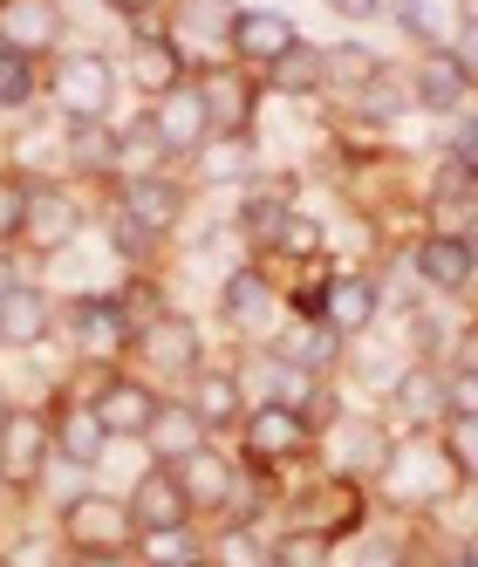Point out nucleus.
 Instances as JSON below:
<instances>
[{"instance_id": "3", "label": "nucleus", "mask_w": 478, "mask_h": 567, "mask_svg": "<svg viewBox=\"0 0 478 567\" xmlns=\"http://www.w3.org/2000/svg\"><path fill=\"white\" fill-rule=\"evenodd\" d=\"M83 226H90V213H83V198H75L69 185L28 178V213H21V247H28V254L62 260L75 239H83Z\"/></svg>"}, {"instance_id": "40", "label": "nucleus", "mask_w": 478, "mask_h": 567, "mask_svg": "<svg viewBox=\"0 0 478 567\" xmlns=\"http://www.w3.org/2000/svg\"><path fill=\"white\" fill-rule=\"evenodd\" d=\"M404 96H411L404 75H396V69H376L370 83L355 90V110H370V116H396V103H404Z\"/></svg>"}, {"instance_id": "21", "label": "nucleus", "mask_w": 478, "mask_h": 567, "mask_svg": "<svg viewBox=\"0 0 478 567\" xmlns=\"http://www.w3.org/2000/svg\"><path fill=\"white\" fill-rule=\"evenodd\" d=\"M191 178L198 185H253V131L206 137L191 151Z\"/></svg>"}, {"instance_id": "9", "label": "nucleus", "mask_w": 478, "mask_h": 567, "mask_svg": "<svg viewBox=\"0 0 478 567\" xmlns=\"http://www.w3.org/2000/svg\"><path fill=\"white\" fill-rule=\"evenodd\" d=\"M239 437H247V458L253 465H294L314 431L288 411V403H253V411L239 417Z\"/></svg>"}, {"instance_id": "25", "label": "nucleus", "mask_w": 478, "mask_h": 567, "mask_svg": "<svg viewBox=\"0 0 478 567\" xmlns=\"http://www.w3.org/2000/svg\"><path fill=\"white\" fill-rule=\"evenodd\" d=\"M62 165L75 178H110L116 172V131L110 124H69L62 131Z\"/></svg>"}, {"instance_id": "19", "label": "nucleus", "mask_w": 478, "mask_h": 567, "mask_svg": "<svg viewBox=\"0 0 478 567\" xmlns=\"http://www.w3.org/2000/svg\"><path fill=\"white\" fill-rule=\"evenodd\" d=\"M478 274V254L465 247V233H424L417 239V280L437 295H465Z\"/></svg>"}, {"instance_id": "33", "label": "nucleus", "mask_w": 478, "mask_h": 567, "mask_svg": "<svg viewBox=\"0 0 478 567\" xmlns=\"http://www.w3.org/2000/svg\"><path fill=\"white\" fill-rule=\"evenodd\" d=\"M376 69H383V62H376L363 42H335V49H322V83H335V90H363Z\"/></svg>"}, {"instance_id": "26", "label": "nucleus", "mask_w": 478, "mask_h": 567, "mask_svg": "<svg viewBox=\"0 0 478 567\" xmlns=\"http://www.w3.org/2000/svg\"><path fill=\"white\" fill-rule=\"evenodd\" d=\"M178 478H185V493H191L198 513H219V506L232 499V465L212 452V444H198V452L178 465Z\"/></svg>"}, {"instance_id": "2", "label": "nucleus", "mask_w": 478, "mask_h": 567, "mask_svg": "<svg viewBox=\"0 0 478 567\" xmlns=\"http://www.w3.org/2000/svg\"><path fill=\"white\" fill-rule=\"evenodd\" d=\"M116 62L110 55H96V49H83V55H62L55 62V75H49V103L69 116V124H103L110 116V103H116Z\"/></svg>"}, {"instance_id": "44", "label": "nucleus", "mask_w": 478, "mask_h": 567, "mask_svg": "<svg viewBox=\"0 0 478 567\" xmlns=\"http://www.w3.org/2000/svg\"><path fill=\"white\" fill-rule=\"evenodd\" d=\"M445 417H478V370L471 362H458L445 377Z\"/></svg>"}, {"instance_id": "42", "label": "nucleus", "mask_w": 478, "mask_h": 567, "mask_svg": "<svg viewBox=\"0 0 478 567\" xmlns=\"http://www.w3.org/2000/svg\"><path fill=\"white\" fill-rule=\"evenodd\" d=\"M445 465L465 472V478H478V417H451V431H445Z\"/></svg>"}, {"instance_id": "11", "label": "nucleus", "mask_w": 478, "mask_h": 567, "mask_svg": "<svg viewBox=\"0 0 478 567\" xmlns=\"http://www.w3.org/2000/svg\"><path fill=\"white\" fill-rule=\"evenodd\" d=\"M49 437H55V458L75 465V472L103 465V444H110L103 424H96V411H90V396H75V390H62L49 403Z\"/></svg>"}, {"instance_id": "46", "label": "nucleus", "mask_w": 478, "mask_h": 567, "mask_svg": "<svg viewBox=\"0 0 478 567\" xmlns=\"http://www.w3.org/2000/svg\"><path fill=\"white\" fill-rule=\"evenodd\" d=\"M451 55H458V69H465L471 83H478V14H465V21H458V42H451Z\"/></svg>"}, {"instance_id": "43", "label": "nucleus", "mask_w": 478, "mask_h": 567, "mask_svg": "<svg viewBox=\"0 0 478 567\" xmlns=\"http://www.w3.org/2000/svg\"><path fill=\"white\" fill-rule=\"evenodd\" d=\"M21 103H34V62L0 55V110H21Z\"/></svg>"}, {"instance_id": "20", "label": "nucleus", "mask_w": 478, "mask_h": 567, "mask_svg": "<svg viewBox=\"0 0 478 567\" xmlns=\"http://www.w3.org/2000/svg\"><path fill=\"white\" fill-rule=\"evenodd\" d=\"M191 417L212 431H239V417H247V383H239L232 370H191Z\"/></svg>"}, {"instance_id": "30", "label": "nucleus", "mask_w": 478, "mask_h": 567, "mask_svg": "<svg viewBox=\"0 0 478 567\" xmlns=\"http://www.w3.org/2000/svg\"><path fill=\"white\" fill-rule=\"evenodd\" d=\"M131 560L137 567H206V547H198L191 526H178V534H137Z\"/></svg>"}, {"instance_id": "6", "label": "nucleus", "mask_w": 478, "mask_h": 567, "mask_svg": "<svg viewBox=\"0 0 478 567\" xmlns=\"http://www.w3.org/2000/svg\"><path fill=\"white\" fill-rule=\"evenodd\" d=\"M62 0H0V55H21V62H42L62 49Z\"/></svg>"}, {"instance_id": "12", "label": "nucleus", "mask_w": 478, "mask_h": 567, "mask_svg": "<svg viewBox=\"0 0 478 567\" xmlns=\"http://www.w3.org/2000/svg\"><path fill=\"white\" fill-rule=\"evenodd\" d=\"M198 103H206V124L212 137H232V131H247L253 124V75L239 69V62H219L198 75Z\"/></svg>"}, {"instance_id": "16", "label": "nucleus", "mask_w": 478, "mask_h": 567, "mask_svg": "<svg viewBox=\"0 0 478 567\" xmlns=\"http://www.w3.org/2000/svg\"><path fill=\"white\" fill-rule=\"evenodd\" d=\"M150 131H157V144H165L172 157H191L198 144L212 137V124H206V103H198V83H178L172 96H157L150 110Z\"/></svg>"}, {"instance_id": "7", "label": "nucleus", "mask_w": 478, "mask_h": 567, "mask_svg": "<svg viewBox=\"0 0 478 567\" xmlns=\"http://www.w3.org/2000/svg\"><path fill=\"white\" fill-rule=\"evenodd\" d=\"M131 336L137 329H131V315L116 308V295H83V301L69 308V342H75L83 362H116V355L131 349Z\"/></svg>"}, {"instance_id": "24", "label": "nucleus", "mask_w": 478, "mask_h": 567, "mask_svg": "<svg viewBox=\"0 0 478 567\" xmlns=\"http://www.w3.org/2000/svg\"><path fill=\"white\" fill-rule=\"evenodd\" d=\"M465 90H471V75L458 69V55H451V49H424L417 75H411V96H417L424 110H458Z\"/></svg>"}, {"instance_id": "4", "label": "nucleus", "mask_w": 478, "mask_h": 567, "mask_svg": "<svg viewBox=\"0 0 478 567\" xmlns=\"http://www.w3.org/2000/svg\"><path fill=\"white\" fill-rule=\"evenodd\" d=\"M62 547L69 554H131L137 547V526H131V506L110 499V493H75L62 506Z\"/></svg>"}, {"instance_id": "54", "label": "nucleus", "mask_w": 478, "mask_h": 567, "mask_svg": "<svg viewBox=\"0 0 478 567\" xmlns=\"http://www.w3.org/2000/svg\"><path fill=\"white\" fill-rule=\"evenodd\" d=\"M465 554H471V560H478V534H471V540H465Z\"/></svg>"}, {"instance_id": "35", "label": "nucleus", "mask_w": 478, "mask_h": 567, "mask_svg": "<svg viewBox=\"0 0 478 567\" xmlns=\"http://www.w3.org/2000/svg\"><path fill=\"white\" fill-rule=\"evenodd\" d=\"M206 567H267V547L253 540V526H247V519H232L226 534L206 547Z\"/></svg>"}, {"instance_id": "51", "label": "nucleus", "mask_w": 478, "mask_h": 567, "mask_svg": "<svg viewBox=\"0 0 478 567\" xmlns=\"http://www.w3.org/2000/svg\"><path fill=\"white\" fill-rule=\"evenodd\" d=\"M8 411H14V390H8V383H0V424H8Z\"/></svg>"}, {"instance_id": "38", "label": "nucleus", "mask_w": 478, "mask_h": 567, "mask_svg": "<svg viewBox=\"0 0 478 567\" xmlns=\"http://www.w3.org/2000/svg\"><path fill=\"white\" fill-rule=\"evenodd\" d=\"M396 28H404V34H417V42L424 49H445V21H437V0H396Z\"/></svg>"}, {"instance_id": "32", "label": "nucleus", "mask_w": 478, "mask_h": 567, "mask_svg": "<svg viewBox=\"0 0 478 567\" xmlns=\"http://www.w3.org/2000/svg\"><path fill=\"white\" fill-rule=\"evenodd\" d=\"M239 21L232 0H178V42H226Z\"/></svg>"}, {"instance_id": "14", "label": "nucleus", "mask_w": 478, "mask_h": 567, "mask_svg": "<svg viewBox=\"0 0 478 567\" xmlns=\"http://www.w3.org/2000/svg\"><path fill=\"white\" fill-rule=\"evenodd\" d=\"M219 308H226V321H232L239 336H273V329H281V295H273V280H267L260 267L226 274Z\"/></svg>"}, {"instance_id": "1", "label": "nucleus", "mask_w": 478, "mask_h": 567, "mask_svg": "<svg viewBox=\"0 0 478 567\" xmlns=\"http://www.w3.org/2000/svg\"><path fill=\"white\" fill-rule=\"evenodd\" d=\"M49 465H55L49 411H34V403H14L8 424H0V493L34 499V493H42V478H49Z\"/></svg>"}, {"instance_id": "28", "label": "nucleus", "mask_w": 478, "mask_h": 567, "mask_svg": "<svg viewBox=\"0 0 478 567\" xmlns=\"http://www.w3.org/2000/svg\"><path fill=\"white\" fill-rule=\"evenodd\" d=\"M165 144H157V131H150V116H137V124L131 131H116V185H131V178H144V172H157V165H165Z\"/></svg>"}, {"instance_id": "39", "label": "nucleus", "mask_w": 478, "mask_h": 567, "mask_svg": "<svg viewBox=\"0 0 478 567\" xmlns=\"http://www.w3.org/2000/svg\"><path fill=\"white\" fill-rule=\"evenodd\" d=\"M21 213H28V178L21 172H0V247H21Z\"/></svg>"}, {"instance_id": "41", "label": "nucleus", "mask_w": 478, "mask_h": 567, "mask_svg": "<svg viewBox=\"0 0 478 567\" xmlns=\"http://www.w3.org/2000/svg\"><path fill=\"white\" fill-rule=\"evenodd\" d=\"M110 247H116V254H124V260L137 267V260H150V254H157V233H144V226H137L124 206H116V213H110Z\"/></svg>"}, {"instance_id": "31", "label": "nucleus", "mask_w": 478, "mask_h": 567, "mask_svg": "<svg viewBox=\"0 0 478 567\" xmlns=\"http://www.w3.org/2000/svg\"><path fill=\"white\" fill-rule=\"evenodd\" d=\"M396 411H404L417 431L430 417H445V377H437V370H404V377H396Z\"/></svg>"}, {"instance_id": "49", "label": "nucleus", "mask_w": 478, "mask_h": 567, "mask_svg": "<svg viewBox=\"0 0 478 567\" xmlns=\"http://www.w3.org/2000/svg\"><path fill=\"white\" fill-rule=\"evenodd\" d=\"M451 157H465V165H478V116L465 124V137H458V151H451Z\"/></svg>"}, {"instance_id": "52", "label": "nucleus", "mask_w": 478, "mask_h": 567, "mask_svg": "<svg viewBox=\"0 0 478 567\" xmlns=\"http://www.w3.org/2000/svg\"><path fill=\"white\" fill-rule=\"evenodd\" d=\"M465 247H471V254H478V219H471V226H465Z\"/></svg>"}, {"instance_id": "45", "label": "nucleus", "mask_w": 478, "mask_h": 567, "mask_svg": "<svg viewBox=\"0 0 478 567\" xmlns=\"http://www.w3.org/2000/svg\"><path fill=\"white\" fill-rule=\"evenodd\" d=\"M314 247H322V226L301 219V213H288V226H281V254H314Z\"/></svg>"}, {"instance_id": "37", "label": "nucleus", "mask_w": 478, "mask_h": 567, "mask_svg": "<svg viewBox=\"0 0 478 567\" xmlns=\"http://www.w3.org/2000/svg\"><path fill=\"white\" fill-rule=\"evenodd\" d=\"M267 567H329V534H288V540H273Z\"/></svg>"}, {"instance_id": "47", "label": "nucleus", "mask_w": 478, "mask_h": 567, "mask_svg": "<svg viewBox=\"0 0 478 567\" xmlns=\"http://www.w3.org/2000/svg\"><path fill=\"white\" fill-rule=\"evenodd\" d=\"M396 560H404V554H396V547H383V540H370V547H363V560H355V567H396Z\"/></svg>"}, {"instance_id": "13", "label": "nucleus", "mask_w": 478, "mask_h": 567, "mask_svg": "<svg viewBox=\"0 0 478 567\" xmlns=\"http://www.w3.org/2000/svg\"><path fill=\"white\" fill-rule=\"evenodd\" d=\"M294 42H301V34H294V21H288L281 8H239V21H232V34H226V49H232L239 69H253V62L273 69Z\"/></svg>"}, {"instance_id": "29", "label": "nucleus", "mask_w": 478, "mask_h": 567, "mask_svg": "<svg viewBox=\"0 0 478 567\" xmlns=\"http://www.w3.org/2000/svg\"><path fill=\"white\" fill-rule=\"evenodd\" d=\"M288 192H247V206H239V233H247V247H281V226H288Z\"/></svg>"}, {"instance_id": "48", "label": "nucleus", "mask_w": 478, "mask_h": 567, "mask_svg": "<svg viewBox=\"0 0 478 567\" xmlns=\"http://www.w3.org/2000/svg\"><path fill=\"white\" fill-rule=\"evenodd\" d=\"M14 288H21V267H14V254H8V247H0V301H8Z\"/></svg>"}, {"instance_id": "17", "label": "nucleus", "mask_w": 478, "mask_h": 567, "mask_svg": "<svg viewBox=\"0 0 478 567\" xmlns=\"http://www.w3.org/2000/svg\"><path fill=\"white\" fill-rule=\"evenodd\" d=\"M124 83H131L144 103L172 96V90L185 83V55H178L172 34H137V42H131V62H124Z\"/></svg>"}, {"instance_id": "15", "label": "nucleus", "mask_w": 478, "mask_h": 567, "mask_svg": "<svg viewBox=\"0 0 478 567\" xmlns=\"http://www.w3.org/2000/svg\"><path fill=\"white\" fill-rule=\"evenodd\" d=\"M116 206H124L144 233H178V219H185V185L172 178V172H144V178H131V185H116Z\"/></svg>"}, {"instance_id": "22", "label": "nucleus", "mask_w": 478, "mask_h": 567, "mask_svg": "<svg viewBox=\"0 0 478 567\" xmlns=\"http://www.w3.org/2000/svg\"><path fill=\"white\" fill-rule=\"evenodd\" d=\"M376 308H383V288H376V280H363V274H342V280H329L322 321H329L335 336H363L370 321H376Z\"/></svg>"}, {"instance_id": "10", "label": "nucleus", "mask_w": 478, "mask_h": 567, "mask_svg": "<svg viewBox=\"0 0 478 567\" xmlns=\"http://www.w3.org/2000/svg\"><path fill=\"white\" fill-rule=\"evenodd\" d=\"M157 396L144 377H103V390L90 396V411H96V424H103V437H137L144 444V431H150V417H157Z\"/></svg>"}, {"instance_id": "23", "label": "nucleus", "mask_w": 478, "mask_h": 567, "mask_svg": "<svg viewBox=\"0 0 478 567\" xmlns=\"http://www.w3.org/2000/svg\"><path fill=\"white\" fill-rule=\"evenodd\" d=\"M144 444H150V458H157V465H185L198 444H206V424L191 417V403H157V417H150Z\"/></svg>"}, {"instance_id": "53", "label": "nucleus", "mask_w": 478, "mask_h": 567, "mask_svg": "<svg viewBox=\"0 0 478 567\" xmlns=\"http://www.w3.org/2000/svg\"><path fill=\"white\" fill-rule=\"evenodd\" d=\"M445 567H478V560H471V554H451V560H445Z\"/></svg>"}, {"instance_id": "34", "label": "nucleus", "mask_w": 478, "mask_h": 567, "mask_svg": "<svg viewBox=\"0 0 478 567\" xmlns=\"http://www.w3.org/2000/svg\"><path fill=\"white\" fill-rule=\"evenodd\" d=\"M273 90H281V96H314V90H322V49L294 42L281 62H273Z\"/></svg>"}, {"instance_id": "50", "label": "nucleus", "mask_w": 478, "mask_h": 567, "mask_svg": "<svg viewBox=\"0 0 478 567\" xmlns=\"http://www.w3.org/2000/svg\"><path fill=\"white\" fill-rule=\"evenodd\" d=\"M335 8H342V14H355V21H370V14H376V0H335Z\"/></svg>"}, {"instance_id": "18", "label": "nucleus", "mask_w": 478, "mask_h": 567, "mask_svg": "<svg viewBox=\"0 0 478 567\" xmlns=\"http://www.w3.org/2000/svg\"><path fill=\"white\" fill-rule=\"evenodd\" d=\"M55 329V295L42 280H21V288L0 301V349H42Z\"/></svg>"}, {"instance_id": "8", "label": "nucleus", "mask_w": 478, "mask_h": 567, "mask_svg": "<svg viewBox=\"0 0 478 567\" xmlns=\"http://www.w3.org/2000/svg\"><path fill=\"white\" fill-rule=\"evenodd\" d=\"M131 342H137V355H144V370H157V377H191V370H198V349H206V342H198V321L178 315V308L150 315Z\"/></svg>"}, {"instance_id": "5", "label": "nucleus", "mask_w": 478, "mask_h": 567, "mask_svg": "<svg viewBox=\"0 0 478 567\" xmlns=\"http://www.w3.org/2000/svg\"><path fill=\"white\" fill-rule=\"evenodd\" d=\"M124 506H131V526H137V534H178V526L198 519V506H191V493H185L178 465H144Z\"/></svg>"}, {"instance_id": "36", "label": "nucleus", "mask_w": 478, "mask_h": 567, "mask_svg": "<svg viewBox=\"0 0 478 567\" xmlns=\"http://www.w3.org/2000/svg\"><path fill=\"white\" fill-rule=\"evenodd\" d=\"M0 567H69L62 534H21L14 547H0Z\"/></svg>"}, {"instance_id": "27", "label": "nucleus", "mask_w": 478, "mask_h": 567, "mask_svg": "<svg viewBox=\"0 0 478 567\" xmlns=\"http://www.w3.org/2000/svg\"><path fill=\"white\" fill-rule=\"evenodd\" d=\"M335 329H329V321H308V329H294V336H281V349H273V355H281L288 362V370H301V377H329L335 370Z\"/></svg>"}]
</instances>
